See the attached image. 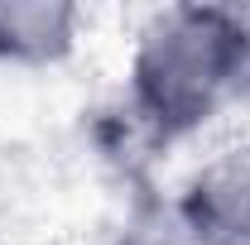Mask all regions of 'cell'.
Here are the masks:
<instances>
[{
  "label": "cell",
  "mask_w": 250,
  "mask_h": 245,
  "mask_svg": "<svg viewBox=\"0 0 250 245\" xmlns=\"http://www.w3.org/2000/svg\"><path fill=\"white\" fill-rule=\"evenodd\" d=\"M250 72V39L236 10H168L145 29L135 53V101L164 135H183L241 92Z\"/></svg>",
  "instance_id": "6da1fadb"
},
{
  "label": "cell",
  "mask_w": 250,
  "mask_h": 245,
  "mask_svg": "<svg viewBox=\"0 0 250 245\" xmlns=\"http://www.w3.org/2000/svg\"><path fill=\"white\" fill-rule=\"evenodd\" d=\"M183 216L207 245H250V149L212 163L188 187Z\"/></svg>",
  "instance_id": "7a4b0ae2"
},
{
  "label": "cell",
  "mask_w": 250,
  "mask_h": 245,
  "mask_svg": "<svg viewBox=\"0 0 250 245\" xmlns=\"http://www.w3.org/2000/svg\"><path fill=\"white\" fill-rule=\"evenodd\" d=\"M77 10L48 5V0H24V5H0V53L20 62L58 58L72 43Z\"/></svg>",
  "instance_id": "3957f363"
},
{
  "label": "cell",
  "mask_w": 250,
  "mask_h": 245,
  "mask_svg": "<svg viewBox=\"0 0 250 245\" xmlns=\"http://www.w3.org/2000/svg\"><path fill=\"white\" fill-rule=\"evenodd\" d=\"M125 245H159V241H125Z\"/></svg>",
  "instance_id": "277c9868"
}]
</instances>
